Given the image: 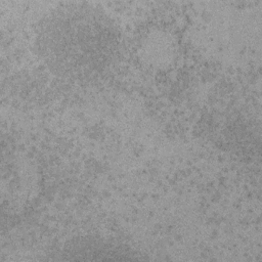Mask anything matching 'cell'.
<instances>
[{"label":"cell","mask_w":262,"mask_h":262,"mask_svg":"<svg viewBox=\"0 0 262 262\" xmlns=\"http://www.w3.org/2000/svg\"><path fill=\"white\" fill-rule=\"evenodd\" d=\"M33 46L53 75L85 82L108 72L120 57L122 34L102 7L68 2L52 7L36 24Z\"/></svg>","instance_id":"cell-1"},{"label":"cell","mask_w":262,"mask_h":262,"mask_svg":"<svg viewBox=\"0 0 262 262\" xmlns=\"http://www.w3.org/2000/svg\"><path fill=\"white\" fill-rule=\"evenodd\" d=\"M140 54L149 66L166 68L176 58L177 45L173 35L164 30L149 32L141 41Z\"/></svg>","instance_id":"cell-2"}]
</instances>
